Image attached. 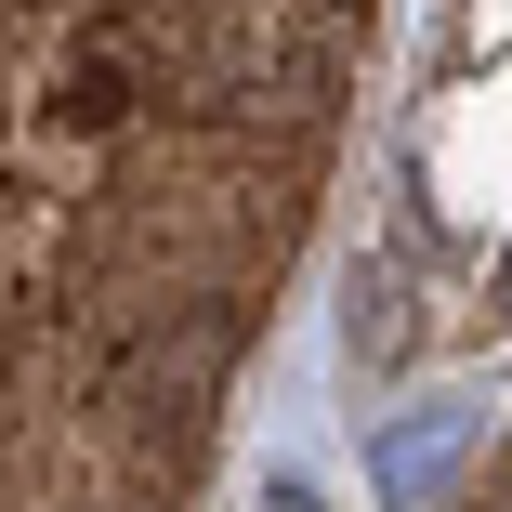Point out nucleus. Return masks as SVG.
<instances>
[{
	"mask_svg": "<svg viewBox=\"0 0 512 512\" xmlns=\"http://www.w3.org/2000/svg\"><path fill=\"white\" fill-rule=\"evenodd\" d=\"M263 512H316V486H276V499H263Z\"/></svg>",
	"mask_w": 512,
	"mask_h": 512,
	"instance_id": "7ed1b4c3",
	"label": "nucleus"
},
{
	"mask_svg": "<svg viewBox=\"0 0 512 512\" xmlns=\"http://www.w3.org/2000/svg\"><path fill=\"white\" fill-rule=\"evenodd\" d=\"M132 92H145V53H132V40H92V53L53 79V132H119Z\"/></svg>",
	"mask_w": 512,
	"mask_h": 512,
	"instance_id": "f257e3e1",
	"label": "nucleus"
},
{
	"mask_svg": "<svg viewBox=\"0 0 512 512\" xmlns=\"http://www.w3.org/2000/svg\"><path fill=\"white\" fill-rule=\"evenodd\" d=\"M342 355H355V368H394V355H407V276H394V263H355V276H342Z\"/></svg>",
	"mask_w": 512,
	"mask_h": 512,
	"instance_id": "f03ea898",
	"label": "nucleus"
},
{
	"mask_svg": "<svg viewBox=\"0 0 512 512\" xmlns=\"http://www.w3.org/2000/svg\"><path fill=\"white\" fill-rule=\"evenodd\" d=\"M499 316H512V250H499Z\"/></svg>",
	"mask_w": 512,
	"mask_h": 512,
	"instance_id": "20e7f679",
	"label": "nucleus"
}]
</instances>
